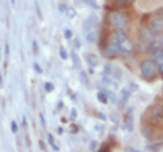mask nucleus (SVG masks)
<instances>
[{"instance_id": "7c9ffc66", "label": "nucleus", "mask_w": 163, "mask_h": 152, "mask_svg": "<svg viewBox=\"0 0 163 152\" xmlns=\"http://www.w3.org/2000/svg\"><path fill=\"white\" fill-rule=\"evenodd\" d=\"M130 86H132V87H130L132 90H137V86H135V84H130Z\"/></svg>"}, {"instance_id": "f8f14e48", "label": "nucleus", "mask_w": 163, "mask_h": 152, "mask_svg": "<svg viewBox=\"0 0 163 152\" xmlns=\"http://www.w3.org/2000/svg\"><path fill=\"white\" fill-rule=\"evenodd\" d=\"M110 72H112V68H110L109 64H106V65H105V69H103V74H102V79H103V81H109Z\"/></svg>"}, {"instance_id": "4468645a", "label": "nucleus", "mask_w": 163, "mask_h": 152, "mask_svg": "<svg viewBox=\"0 0 163 152\" xmlns=\"http://www.w3.org/2000/svg\"><path fill=\"white\" fill-rule=\"evenodd\" d=\"M87 61H88V64H90L91 67H94V65H97V64H98L97 57L92 56V54H88V56H87Z\"/></svg>"}, {"instance_id": "412c9836", "label": "nucleus", "mask_w": 163, "mask_h": 152, "mask_svg": "<svg viewBox=\"0 0 163 152\" xmlns=\"http://www.w3.org/2000/svg\"><path fill=\"white\" fill-rule=\"evenodd\" d=\"M71 56H72V57H74V61H75V65H76V67H78V65H79V58H78V56H76V54H75V53H74V52H72V53H71Z\"/></svg>"}, {"instance_id": "393cba45", "label": "nucleus", "mask_w": 163, "mask_h": 152, "mask_svg": "<svg viewBox=\"0 0 163 152\" xmlns=\"http://www.w3.org/2000/svg\"><path fill=\"white\" fill-rule=\"evenodd\" d=\"M34 69H36L37 72H40V74H41V72H42V69H41V67L38 65V64H34Z\"/></svg>"}, {"instance_id": "39448f33", "label": "nucleus", "mask_w": 163, "mask_h": 152, "mask_svg": "<svg viewBox=\"0 0 163 152\" xmlns=\"http://www.w3.org/2000/svg\"><path fill=\"white\" fill-rule=\"evenodd\" d=\"M97 26H98L97 18H95V16H90V18L83 23V31H84V34H87L88 31H91V30H95V29H97Z\"/></svg>"}, {"instance_id": "cd10ccee", "label": "nucleus", "mask_w": 163, "mask_h": 152, "mask_svg": "<svg viewBox=\"0 0 163 152\" xmlns=\"http://www.w3.org/2000/svg\"><path fill=\"white\" fill-rule=\"evenodd\" d=\"M60 11H65V5H64V4H60Z\"/></svg>"}, {"instance_id": "2eb2a0df", "label": "nucleus", "mask_w": 163, "mask_h": 152, "mask_svg": "<svg viewBox=\"0 0 163 152\" xmlns=\"http://www.w3.org/2000/svg\"><path fill=\"white\" fill-rule=\"evenodd\" d=\"M98 99H99V102H102V103H106V102H107L106 92H105V91H99V92H98Z\"/></svg>"}, {"instance_id": "6e6552de", "label": "nucleus", "mask_w": 163, "mask_h": 152, "mask_svg": "<svg viewBox=\"0 0 163 152\" xmlns=\"http://www.w3.org/2000/svg\"><path fill=\"white\" fill-rule=\"evenodd\" d=\"M151 30L155 31V33H161L163 30V19L161 16H158V18H154L151 20Z\"/></svg>"}, {"instance_id": "bb28decb", "label": "nucleus", "mask_w": 163, "mask_h": 152, "mask_svg": "<svg viewBox=\"0 0 163 152\" xmlns=\"http://www.w3.org/2000/svg\"><path fill=\"white\" fill-rule=\"evenodd\" d=\"M97 116L99 117V119H105V118H106V116H105V114H102V113H97Z\"/></svg>"}, {"instance_id": "0eeeda50", "label": "nucleus", "mask_w": 163, "mask_h": 152, "mask_svg": "<svg viewBox=\"0 0 163 152\" xmlns=\"http://www.w3.org/2000/svg\"><path fill=\"white\" fill-rule=\"evenodd\" d=\"M140 37H141V41H143V42L148 43V45H151V43L154 42V40H155V36H154L152 31H150L148 29H141Z\"/></svg>"}, {"instance_id": "423d86ee", "label": "nucleus", "mask_w": 163, "mask_h": 152, "mask_svg": "<svg viewBox=\"0 0 163 152\" xmlns=\"http://www.w3.org/2000/svg\"><path fill=\"white\" fill-rule=\"evenodd\" d=\"M154 61L156 63L159 72L163 75V49H156L154 52Z\"/></svg>"}, {"instance_id": "9d476101", "label": "nucleus", "mask_w": 163, "mask_h": 152, "mask_svg": "<svg viewBox=\"0 0 163 152\" xmlns=\"http://www.w3.org/2000/svg\"><path fill=\"white\" fill-rule=\"evenodd\" d=\"M151 117L154 119H162L163 118V106H154L151 109Z\"/></svg>"}, {"instance_id": "dca6fc26", "label": "nucleus", "mask_w": 163, "mask_h": 152, "mask_svg": "<svg viewBox=\"0 0 163 152\" xmlns=\"http://www.w3.org/2000/svg\"><path fill=\"white\" fill-rule=\"evenodd\" d=\"M84 2H86L90 7H94L95 10H98V8H99V4L97 3V0H84Z\"/></svg>"}, {"instance_id": "1a4fd4ad", "label": "nucleus", "mask_w": 163, "mask_h": 152, "mask_svg": "<svg viewBox=\"0 0 163 152\" xmlns=\"http://www.w3.org/2000/svg\"><path fill=\"white\" fill-rule=\"evenodd\" d=\"M125 129L132 130L133 129V118H132V109H128L127 114H125V121H124Z\"/></svg>"}, {"instance_id": "20e7f679", "label": "nucleus", "mask_w": 163, "mask_h": 152, "mask_svg": "<svg viewBox=\"0 0 163 152\" xmlns=\"http://www.w3.org/2000/svg\"><path fill=\"white\" fill-rule=\"evenodd\" d=\"M105 53H106L109 57H116V56H118V54L121 53L120 43H118V41L116 40L113 36L110 37L109 42H107L106 46H105Z\"/></svg>"}, {"instance_id": "f3484780", "label": "nucleus", "mask_w": 163, "mask_h": 152, "mask_svg": "<svg viewBox=\"0 0 163 152\" xmlns=\"http://www.w3.org/2000/svg\"><path fill=\"white\" fill-rule=\"evenodd\" d=\"M80 81H82L83 84H88V79H87V75H86V72H83V71L80 72Z\"/></svg>"}, {"instance_id": "f03ea898", "label": "nucleus", "mask_w": 163, "mask_h": 152, "mask_svg": "<svg viewBox=\"0 0 163 152\" xmlns=\"http://www.w3.org/2000/svg\"><path fill=\"white\" fill-rule=\"evenodd\" d=\"M112 36L118 41V43H120V50H121L122 54H129L130 52L133 50V43H132V41L128 38V36H127V34H125L122 30L113 31Z\"/></svg>"}, {"instance_id": "9b49d317", "label": "nucleus", "mask_w": 163, "mask_h": 152, "mask_svg": "<svg viewBox=\"0 0 163 152\" xmlns=\"http://www.w3.org/2000/svg\"><path fill=\"white\" fill-rule=\"evenodd\" d=\"M133 2L135 0H113V4H114V7L121 8V7H127V5L132 4Z\"/></svg>"}, {"instance_id": "6ab92c4d", "label": "nucleus", "mask_w": 163, "mask_h": 152, "mask_svg": "<svg viewBox=\"0 0 163 152\" xmlns=\"http://www.w3.org/2000/svg\"><path fill=\"white\" fill-rule=\"evenodd\" d=\"M48 140H49V144L52 145V148H53L54 151H59V148H57V145L54 144V141H53V137H52V134H49V136H48Z\"/></svg>"}, {"instance_id": "4be33fe9", "label": "nucleus", "mask_w": 163, "mask_h": 152, "mask_svg": "<svg viewBox=\"0 0 163 152\" xmlns=\"http://www.w3.org/2000/svg\"><path fill=\"white\" fill-rule=\"evenodd\" d=\"M64 37H65L67 40H69V38L72 37V31L71 30H65V33H64Z\"/></svg>"}, {"instance_id": "c756f323", "label": "nucleus", "mask_w": 163, "mask_h": 152, "mask_svg": "<svg viewBox=\"0 0 163 152\" xmlns=\"http://www.w3.org/2000/svg\"><path fill=\"white\" fill-rule=\"evenodd\" d=\"M95 148H97V144H95V143H92V144H91V150H95Z\"/></svg>"}, {"instance_id": "ddd939ff", "label": "nucleus", "mask_w": 163, "mask_h": 152, "mask_svg": "<svg viewBox=\"0 0 163 152\" xmlns=\"http://www.w3.org/2000/svg\"><path fill=\"white\" fill-rule=\"evenodd\" d=\"M86 38H87V41L88 42H95L97 41V31L95 30H91V31H88V33L86 34Z\"/></svg>"}, {"instance_id": "5701e85b", "label": "nucleus", "mask_w": 163, "mask_h": 152, "mask_svg": "<svg viewBox=\"0 0 163 152\" xmlns=\"http://www.w3.org/2000/svg\"><path fill=\"white\" fill-rule=\"evenodd\" d=\"M60 56H61V58H64V60H65V58H67V52L64 50L63 48L60 49Z\"/></svg>"}, {"instance_id": "f257e3e1", "label": "nucleus", "mask_w": 163, "mask_h": 152, "mask_svg": "<svg viewBox=\"0 0 163 152\" xmlns=\"http://www.w3.org/2000/svg\"><path fill=\"white\" fill-rule=\"evenodd\" d=\"M109 23L112 27L117 29V30H125V29L129 26V19L124 15V14L116 12V11H112L109 12Z\"/></svg>"}, {"instance_id": "7ed1b4c3", "label": "nucleus", "mask_w": 163, "mask_h": 152, "mask_svg": "<svg viewBox=\"0 0 163 152\" xmlns=\"http://www.w3.org/2000/svg\"><path fill=\"white\" fill-rule=\"evenodd\" d=\"M140 72L144 78H154L158 72V67L154 60H144L140 64Z\"/></svg>"}, {"instance_id": "a878e982", "label": "nucleus", "mask_w": 163, "mask_h": 152, "mask_svg": "<svg viewBox=\"0 0 163 152\" xmlns=\"http://www.w3.org/2000/svg\"><path fill=\"white\" fill-rule=\"evenodd\" d=\"M68 15L69 16H75V11H74V8H68Z\"/></svg>"}, {"instance_id": "c85d7f7f", "label": "nucleus", "mask_w": 163, "mask_h": 152, "mask_svg": "<svg viewBox=\"0 0 163 152\" xmlns=\"http://www.w3.org/2000/svg\"><path fill=\"white\" fill-rule=\"evenodd\" d=\"M76 117V110H72V118H75Z\"/></svg>"}, {"instance_id": "b1692460", "label": "nucleus", "mask_w": 163, "mask_h": 152, "mask_svg": "<svg viewBox=\"0 0 163 152\" xmlns=\"http://www.w3.org/2000/svg\"><path fill=\"white\" fill-rule=\"evenodd\" d=\"M11 130H12V132H16V130H18V126H16L15 121L11 122Z\"/></svg>"}, {"instance_id": "aec40b11", "label": "nucleus", "mask_w": 163, "mask_h": 152, "mask_svg": "<svg viewBox=\"0 0 163 152\" xmlns=\"http://www.w3.org/2000/svg\"><path fill=\"white\" fill-rule=\"evenodd\" d=\"M45 90H46L48 92L53 91V84H52V83H45Z\"/></svg>"}, {"instance_id": "a211bd4d", "label": "nucleus", "mask_w": 163, "mask_h": 152, "mask_svg": "<svg viewBox=\"0 0 163 152\" xmlns=\"http://www.w3.org/2000/svg\"><path fill=\"white\" fill-rule=\"evenodd\" d=\"M121 95H122V101H128V99H129V95H130V92L128 91V90H122L121 91Z\"/></svg>"}]
</instances>
